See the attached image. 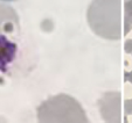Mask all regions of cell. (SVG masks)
Here are the masks:
<instances>
[{
	"instance_id": "1",
	"label": "cell",
	"mask_w": 132,
	"mask_h": 123,
	"mask_svg": "<svg viewBox=\"0 0 132 123\" xmlns=\"http://www.w3.org/2000/svg\"><path fill=\"white\" fill-rule=\"evenodd\" d=\"M36 120L37 123H90L78 100L65 93L42 101L36 108Z\"/></svg>"
},
{
	"instance_id": "2",
	"label": "cell",
	"mask_w": 132,
	"mask_h": 123,
	"mask_svg": "<svg viewBox=\"0 0 132 123\" xmlns=\"http://www.w3.org/2000/svg\"><path fill=\"white\" fill-rule=\"evenodd\" d=\"M87 20L97 36L118 39L122 34V0H92Z\"/></svg>"
},
{
	"instance_id": "3",
	"label": "cell",
	"mask_w": 132,
	"mask_h": 123,
	"mask_svg": "<svg viewBox=\"0 0 132 123\" xmlns=\"http://www.w3.org/2000/svg\"><path fill=\"white\" fill-rule=\"evenodd\" d=\"M100 114L105 123H120V94L108 92L98 101Z\"/></svg>"
},
{
	"instance_id": "4",
	"label": "cell",
	"mask_w": 132,
	"mask_h": 123,
	"mask_svg": "<svg viewBox=\"0 0 132 123\" xmlns=\"http://www.w3.org/2000/svg\"><path fill=\"white\" fill-rule=\"evenodd\" d=\"M20 26L19 15L12 6L0 1V36L13 34Z\"/></svg>"
},
{
	"instance_id": "5",
	"label": "cell",
	"mask_w": 132,
	"mask_h": 123,
	"mask_svg": "<svg viewBox=\"0 0 132 123\" xmlns=\"http://www.w3.org/2000/svg\"><path fill=\"white\" fill-rule=\"evenodd\" d=\"M16 43L11 41L7 35H1L0 36V71H7L8 66L16 56Z\"/></svg>"
}]
</instances>
